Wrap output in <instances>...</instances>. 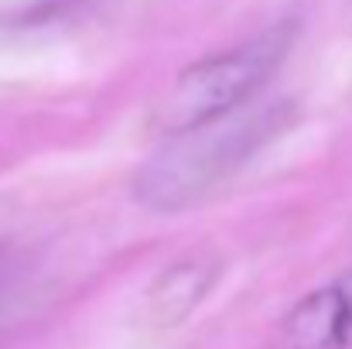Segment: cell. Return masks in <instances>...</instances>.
Returning <instances> with one entry per match:
<instances>
[{
  "label": "cell",
  "instance_id": "cell-4",
  "mask_svg": "<svg viewBox=\"0 0 352 349\" xmlns=\"http://www.w3.org/2000/svg\"><path fill=\"white\" fill-rule=\"evenodd\" d=\"M216 277H219V260H212L206 253H192V257L175 260L171 267H164L151 281V288L144 295V315L154 326L185 322L202 305V298L212 291Z\"/></svg>",
  "mask_w": 352,
  "mask_h": 349
},
{
  "label": "cell",
  "instance_id": "cell-3",
  "mask_svg": "<svg viewBox=\"0 0 352 349\" xmlns=\"http://www.w3.org/2000/svg\"><path fill=\"white\" fill-rule=\"evenodd\" d=\"M280 349H352V274L291 308L280 329Z\"/></svg>",
  "mask_w": 352,
  "mask_h": 349
},
{
  "label": "cell",
  "instance_id": "cell-1",
  "mask_svg": "<svg viewBox=\"0 0 352 349\" xmlns=\"http://www.w3.org/2000/svg\"><path fill=\"white\" fill-rule=\"evenodd\" d=\"M294 120L291 100H250L230 114L182 130L133 178V195L151 213H182L212 195L223 182L280 137Z\"/></svg>",
  "mask_w": 352,
  "mask_h": 349
},
{
  "label": "cell",
  "instance_id": "cell-2",
  "mask_svg": "<svg viewBox=\"0 0 352 349\" xmlns=\"http://www.w3.org/2000/svg\"><path fill=\"white\" fill-rule=\"evenodd\" d=\"M294 34H298V24L280 21L230 52L209 55L182 69L175 83L168 86V93L157 100L151 127L161 137H175L182 130H192L199 123H209L250 103L260 93V86L274 76V69L284 62V55L291 52Z\"/></svg>",
  "mask_w": 352,
  "mask_h": 349
},
{
  "label": "cell",
  "instance_id": "cell-5",
  "mask_svg": "<svg viewBox=\"0 0 352 349\" xmlns=\"http://www.w3.org/2000/svg\"><path fill=\"white\" fill-rule=\"evenodd\" d=\"M346 21L352 24V0H346Z\"/></svg>",
  "mask_w": 352,
  "mask_h": 349
}]
</instances>
